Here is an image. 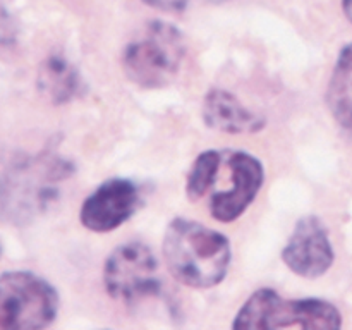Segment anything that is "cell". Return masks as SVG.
Returning a JSON list of instances; mask_svg holds the SVG:
<instances>
[{
	"instance_id": "2",
	"label": "cell",
	"mask_w": 352,
	"mask_h": 330,
	"mask_svg": "<svg viewBox=\"0 0 352 330\" xmlns=\"http://www.w3.org/2000/svg\"><path fill=\"white\" fill-rule=\"evenodd\" d=\"M162 248L168 272L186 287L222 284L232 263V246L226 234L182 217L168 223Z\"/></svg>"
},
{
	"instance_id": "3",
	"label": "cell",
	"mask_w": 352,
	"mask_h": 330,
	"mask_svg": "<svg viewBox=\"0 0 352 330\" xmlns=\"http://www.w3.org/2000/svg\"><path fill=\"white\" fill-rule=\"evenodd\" d=\"M337 330L342 315L336 305L318 298L285 299L275 289L261 287L244 301L232 322L234 330L275 329Z\"/></svg>"
},
{
	"instance_id": "16",
	"label": "cell",
	"mask_w": 352,
	"mask_h": 330,
	"mask_svg": "<svg viewBox=\"0 0 352 330\" xmlns=\"http://www.w3.org/2000/svg\"><path fill=\"white\" fill-rule=\"evenodd\" d=\"M342 9H344V14H346V17L352 24V0H342Z\"/></svg>"
},
{
	"instance_id": "5",
	"label": "cell",
	"mask_w": 352,
	"mask_h": 330,
	"mask_svg": "<svg viewBox=\"0 0 352 330\" xmlns=\"http://www.w3.org/2000/svg\"><path fill=\"white\" fill-rule=\"evenodd\" d=\"M58 292L41 275L30 270L0 274V330H40L55 322Z\"/></svg>"
},
{
	"instance_id": "15",
	"label": "cell",
	"mask_w": 352,
	"mask_h": 330,
	"mask_svg": "<svg viewBox=\"0 0 352 330\" xmlns=\"http://www.w3.org/2000/svg\"><path fill=\"white\" fill-rule=\"evenodd\" d=\"M141 2L164 12H181L195 3H223L227 0H141Z\"/></svg>"
},
{
	"instance_id": "14",
	"label": "cell",
	"mask_w": 352,
	"mask_h": 330,
	"mask_svg": "<svg viewBox=\"0 0 352 330\" xmlns=\"http://www.w3.org/2000/svg\"><path fill=\"white\" fill-rule=\"evenodd\" d=\"M17 40H19V24L0 0V54H6L16 47Z\"/></svg>"
},
{
	"instance_id": "10",
	"label": "cell",
	"mask_w": 352,
	"mask_h": 330,
	"mask_svg": "<svg viewBox=\"0 0 352 330\" xmlns=\"http://www.w3.org/2000/svg\"><path fill=\"white\" fill-rule=\"evenodd\" d=\"M203 120L208 127L227 134H254L267 124L263 116L248 109L236 95L213 88L203 100Z\"/></svg>"
},
{
	"instance_id": "7",
	"label": "cell",
	"mask_w": 352,
	"mask_h": 330,
	"mask_svg": "<svg viewBox=\"0 0 352 330\" xmlns=\"http://www.w3.org/2000/svg\"><path fill=\"white\" fill-rule=\"evenodd\" d=\"M220 170L227 182H220V188L213 189L210 213L217 222L230 223L256 199L265 182V167L250 151L222 150Z\"/></svg>"
},
{
	"instance_id": "9",
	"label": "cell",
	"mask_w": 352,
	"mask_h": 330,
	"mask_svg": "<svg viewBox=\"0 0 352 330\" xmlns=\"http://www.w3.org/2000/svg\"><path fill=\"white\" fill-rule=\"evenodd\" d=\"M282 260L292 274L302 278H318L330 270L336 251L322 219L306 215L296 222L282 250Z\"/></svg>"
},
{
	"instance_id": "13",
	"label": "cell",
	"mask_w": 352,
	"mask_h": 330,
	"mask_svg": "<svg viewBox=\"0 0 352 330\" xmlns=\"http://www.w3.org/2000/svg\"><path fill=\"white\" fill-rule=\"evenodd\" d=\"M220 162V150H205L195 158L186 181L189 201H199L208 195Z\"/></svg>"
},
{
	"instance_id": "12",
	"label": "cell",
	"mask_w": 352,
	"mask_h": 330,
	"mask_svg": "<svg viewBox=\"0 0 352 330\" xmlns=\"http://www.w3.org/2000/svg\"><path fill=\"white\" fill-rule=\"evenodd\" d=\"M327 105L336 122L352 134V43L340 50L327 88Z\"/></svg>"
},
{
	"instance_id": "8",
	"label": "cell",
	"mask_w": 352,
	"mask_h": 330,
	"mask_svg": "<svg viewBox=\"0 0 352 330\" xmlns=\"http://www.w3.org/2000/svg\"><path fill=\"white\" fill-rule=\"evenodd\" d=\"M143 203L141 186L127 177H112L103 181L79 210V220L93 232H110L124 226Z\"/></svg>"
},
{
	"instance_id": "11",
	"label": "cell",
	"mask_w": 352,
	"mask_h": 330,
	"mask_svg": "<svg viewBox=\"0 0 352 330\" xmlns=\"http://www.w3.org/2000/svg\"><path fill=\"white\" fill-rule=\"evenodd\" d=\"M38 89L54 105L78 100L85 96L86 82L79 69L62 54H52L38 67Z\"/></svg>"
},
{
	"instance_id": "6",
	"label": "cell",
	"mask_w": 352,
	"mask_h": 330,
	"mask_svg": "<svg viewBox=\"0 0 352 330\" xmlns=\"http://www.w3.org/2000/svg\"><path fill=\"white\" fill-rule=\"evenodd\" d=\"M103 284L113 299L127 305L160 294V267L153 250L141 241L117 246L105 260Z\"/></svg>"
},
{
	"instance_id": "1",
	"label": "cell",
	"mask_w": 352,
	"mask_h": 330,
	"mask_svg": "<svg viewBox=\"0 0 352 330\" xmlns=\"http://www.w3.org/2000/svg\"><path fill=\"white\" fill-rule=\"evenodd\" d=\"M74 174L71 160L55 150H0V222L23 227L43 215Z\"/></svg>"
},
{
	"instance_id": "4",
	"label": "cell",
	"mask_w": 352,
	"mask_h": 330,
	"mask_svg": "<svg viewBox=\"0 0 352 330\" xmlns=\"http://www.w3.org/2000/svg\"><path fill=\"white\" fill-rule=\"evenodd\" d=\"M186 52V38L177 26L151 21L126 45L122 69L127 79L140 88H164L179 74Z\"/></svg>"
},
{
	"instance_id": "17",
	"label": "cell",
	"mask_w": 352,
	"mask_h": 330,
	"mask_svg": "<svg viewBox=\"0 0 352 330\" xmlns=\"http://www.w3.org/2000/svg\"><path fill=\"white\" fill-rule=\"evenodd\" d=\"M0 254H2V244H0Z\"/></svg>"
}]
</instances>
